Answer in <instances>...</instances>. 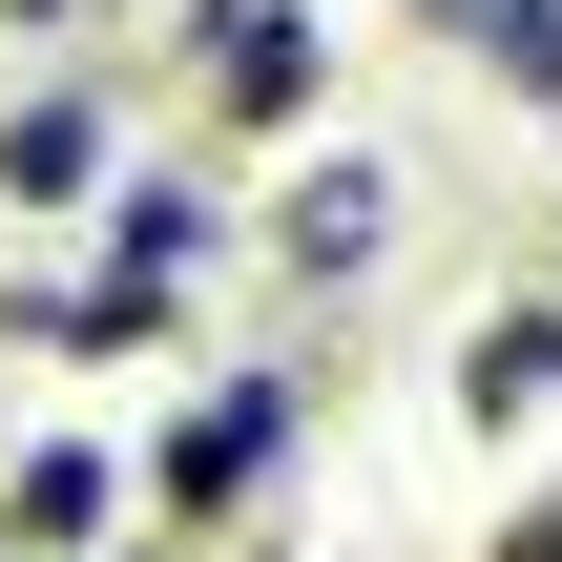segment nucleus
Returning <instances> with one entry per match:
<instances>
[{
	"instance_id": "8",
	"label": "nucleus",
	"mask_w": 562,
	"mask_h": 562,
	"mask_svg": "<svg viewBox=\"0 0 562 562\" xmlns=\"http://www.w3.org/2000/svg\"><path fill=\"white\" fill-rule=\"evenodd\" d=\"M355 250H375V167H334V188L292 209V271H355Z\"/></svg>"
},
{
	"instance_id": "9",
	"label": "nucleus",
	"mask_w": 562,
	"mask_h": 562,
	"mask_svg": "<svg viewBox=\"0 0 562 562\" xmlns=\"http://www.w3.org/2000/svg\"><path fill=\"white\" fill-rule=\"evenodd\" d=\"M501 562H562V501H542V521H521V542H501Z\"/></svg>"
},
{
	"instance_id": "3",
	"label": "nucleus",
	"mask_w": 562,
	"mask_h": 562,
	"mask_svg": "<svg viewBox=\"0 0 562 562\" xmlns=\"http://www.w3.org/2000/svg\"><path fill=\"white\" fill-rule=\"evenodd\" d=\"M542 396H562V313H501L459 355V417H542Z\"/></svg>"
},
{
	"instance_id": "1",
	"label": "nucleus",
	"mask_w": 562,
	"mask_h": 562,
	"mask_svg": "<svg viewBox=\"0 0 562 562\" xmlns=\"http://www.w3.org/2000/svg\"><path fill=\"white\" fill-rule=\"evenodd\" d=\"M292 83H313V21L292 0H209V104L229 125H292Z\"/></svg>"
},
{
	"instance_id": "6",
	"label": "nucleus",
	"mask_w": 562,
	"mask_h": 562,
	"mask_svg": "<svg viewBox=\"0 0 562 562\" xmlns=\"http://www.w3.org/2000/svg\"><path fill=\"white\" fill-rule=\"evenodd\" d=\"M83 146H104L83 104H21V125H0V188H83Z\"/></svg>"
},
{
	"instance_id": "7",
	"label": "nucleus",
	"mask_w": 562,
	"mask_h": 562,
	"mask_svg": "<svg viewBox=\"0 0 562 562\" xmlns=\"http://www.w3.org/2000/svg\"><path fill=\"white\" fill-rule=\"evenodd\" d=\"M188 250H209V209H188V188H125V292H167Z\"/></svg>"
},
{
	"instance_id": "2",
	"label": "nucleus",
	"mask_w": 562,
	"mask_h": 562,
	"mask_svg": "<svg viewBox=\"0 0 562 562\" xmlns=\"http://www.w3.org/2000/svg\"><path fill=\"white\" fill-rule=\"evenodd\" d=\"M271 438H292V396H271V375H250V396H209V417L167 438V501H188V521H209V501H250V480H271Z\"/></svg>"
},
{
	"instance_id": "5",
	"label": "nucleus",
	"mask_w": 562,
	"mask_h": 562,
	"mask_svg": "<svg viewBox=\"0 0 562 562\" xmlns=\"http://www.w3.org/2000/svg\"><path fill=\"white\" fill-rule=\"evenodd\" d=\"M438 21H459V42L521 83V104H562V0H438Z\"/></svg>"
},
{
	"instance_id": "10",
	"label": "nucleus",
	"mask_w": 562,
	"mask_h": 562,
	"mask_svg": "<svg viewBox=\"0 0 562 562\" xmlns=\"http://www.w3.org/2000/svg\"><path fill=\"white\" fill-rule=\"evenodd\" d=\"M21 21H63V0H21Z\"/></svg>"
},
{
	"instance_id": "4",
	"label": "nucleus",
	"mask_w": 562,
	"mask_h": 562,
	"mask_svg": "<svg viewBox=\"0 0 562 562\" xmlns=\"http://www.w3.org/2000/svg\"><path fill=\"white\" fill-rule=\"evenodd\" d=\"M0 542H104V459H21V480H0Z\"/></svg>"
}]
</instances>
